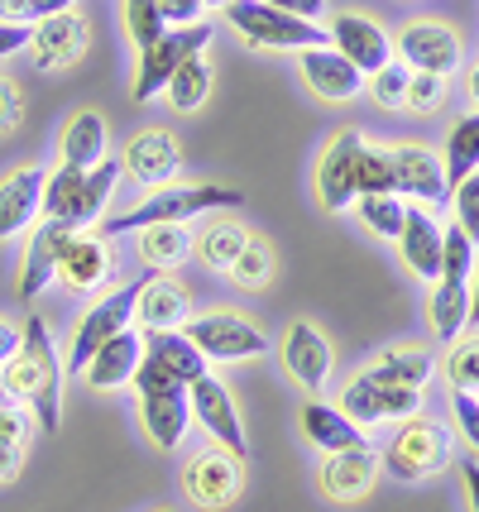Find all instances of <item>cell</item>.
Listing matches in <instances>:
<instances>
[{
	"mask_svg": "<svg viewBox=\"0 0 479 512\" xmlns=\"http://www.w3.org/2000/svg\"><path fill=\"white\" fill-rule=\"evenodd\" d=\"M0 388H5V398H20L44 431H58V417H63V364H58L53 335H48L39 316L24 321L20 355L0 369Z\"/></svg>",
	"mask_w": 479,
	"mask_h": 512,
	"instance_id": "obj_1",
	"label": "cell"
},
{
	"mask_svg": "<svg viewBox=\"0 0 479 512\" xmlns=\"http://www.w3.org/2000/svg\"><path fill=\"white\" fill-rule=\"evenodd\" d=\"M245 206V192L235 187H211V182H159L149 187V197L135 201L130 211H120L101 225V235L115 240V235H130V230H149V225H187L202 221L211 211H235Z\"/></svg>",
	"mask_w": 479,
	"mask_h": 512,
	"instance_id": "obj_2",
	"label": "cell"
},
{
	"mask_svg": "<svg viewBox=\"0 0 479 512\" xmlns=\"http://www.w3.org/2000/svg\"><path fill=\"white\" fill-rule=\"evenodd\" d=\"M379 460H384V469L398 484H422V479L441 474V469L456 460V436H451V426H441L417 412L408 422H398V431L388 436Z\"/></svg>",
	"mask_w": 479,
	"mask_h": 512,
	"instance_id": "obj_3",
	"label": "cell"
},
{
	"mask_svg": "<svg viewBox=\"0 0 479 512\" xmlns=\"http://www.w3.org/2000/svg\"><path fill=\"white\" fill-rule=\"evenodd\" d=\"M230 29L250 48H274V53H302V48L326 44V29L317 20L288 15L269 0H230L226 5Z\"/></svg>",
	"mask_w": 479,
	"mask_h": 512,
	"instance_id": "obj_4",
	"label": "cell"
},
{
	"mask_svg": "<svg viewBox=\"0 0 479 512\" xmlns=\"http://www.w3.org/2000/svg\"><path fill=\"white\" fill-rule=\"evenodd\" d=\"M206 44H211V29H206L202 20L173 24L163 39H154L149 48H139V67H135V87H130V96H135L139 106L159 101L163 91H168V82H173V72H178L187 58L206 53Z\"/></svg>",
	"mask_w": 479,
	"mask_h": 512,
	"instance_id": "obj_5",
	"label": "cell"
},
{
	"mask_svg": "<svg viewBox=\"0 0 479 512\" xmlns=\"http://www.w3.org/2000/svg\"><path fill=\"white\" fill-rule=\"evenodd\" d=\"M187 340L202 350L211 364H240V359H259L269 355V335L259 331L254 321L235 312H206V316H192L183 326Z\"/></svg>",
	"mask_w": 479,
	"mask_h": 512,
	"instance_id": "obj_6",
	"label": "cell"
},
{
	"mask_svg": "<svg viewBox=\"0 0 479 512\" xmlns=\"http://www.w3.org/2000/svg\"><path fill=\"white\" fill-rule=\"evenodd\" d=\"M360 154H365V134L360 130L331 134V144L321 149V163H317L321 211H331V216L355 211V201H360Z\"/></svg>",
	"mask_w": 479,
	"mask_h": 512,
	"instance_id": "obj_7",
	"label": "cell"
},
{
	"mask_svg": "<svg viewBox=\"0 0 479 512\" xmlns=\"http://www.w3.org/2000/svg\"><path fill=\"white\" fill-rule=\"evenodd\" d=\"M187 402H192V422L211 436V446L230 450L235 460L250 455V436H245V422H240V407H235L230 388L211 369L197 383H187Z\"/></svg>",
	"mask_w": 479,
	"mask_h": 512,
	"instance_id": "obj_8",
	"label": "cell"
},
{
	"mask_svg": "<svg viewBox=\"0 0 479 512\" xmlns=\"http://www.w3.org/2000/svg\"><path fill=\"white\" fill-rule=\"evenodd\" d=\"M139 288H144V278H139V283H130V288L111 292V297H101L96 307H87V312H82L77 331H72V350H68V369H72V374H82V369L92 364L96 350H101L111 335H120L125 326H130V316H135V307H139Z\"/></svg>",
	"mask_w": 479,
	"mask_h": 512,
	"instance_id": "obj_9",
	"label": "cell"
},
{
	"mask_svg": "<svg viewBox=\"0 0 479 512\" xmlns=\"http://www.w3.org/2000/svg\"><path fill=\"white\" fill-rule=\"evenodd\" d=\"M77 225L58 221V216H44V221L29 230V249H24L20 264V302H39L53 283H58V268H63V254H68Z\"/></svg>",
	"mask_w": 479,
	"mask_h": 512,
	"instance_id": "obj_10",
	"label": "cell"
},
{
	"mask_svg": "<svg viewBox=\"0 0 479 512\" xmlns=\"http://www.w3.org/2000/svg\"><path fill=\"white\" fill-rule=\"evenodd\" d=\"M393 48L398 58L412 67V72H436V77H456L465 53H460V34L441 20H412L393 34Z\"/></svg>",
	"mask_w": 479,
	"mask_h": 512,
	"instance_id": "obj_11",
	"label": "cell"
},
{
	"mask_svg": "<svg viewBox=\"0 0 479 512\" xmlns=\"http://www.w3.org/2000/svg\"><path fill=\"white\" fill-rule=\"evenodd\" d=\"M92 44V29L77 10H63L53 20H39L29 29V63L39 72H68L72 63H82V53Z\"/></svg>",
	"mask_w": 479,
	"mask_h": 512,
	"instance_id": "obj_12",
	"label": "cell"
},
{
	"mask_svg": "<svg viewBox=\"0 0 479 512\" xmlns=\"http://www.w3.org/2000/svg\"><path fill=\"white\" fill-rule=\"evenodd\" d=\"M297 72H302V82L317 91L326 106H345V101H355V96L365 91V72L350 63L336 44L302 48V53H297Z\"/></svg>",
	"mask_w": 479,
	"mask_h": 512,
	"instance_id": "obj_13",
	"label": "cell"
},
{
	"mask_svg": "<svg viewBox=\"0 0 479 512\" xmlns=\"http://www.w3.org/2000/svg\"><path fill=\"white\" fill-rule=\"evenodd\" d=\"M388 158H393V182L398 192L412 201H436L451 197V182H446V158L427 149V144H388Z\"/></svg>",
	"mask_w": 479,
	"mask_h": 512,
	"instance_id": "obj_14",
	"label": "cell"
},
{
	"mask_svg": "<svg viewBox=\"0 0 479 512\" xmlns=\"http://www.w3.org/2000/svg\"><path fill=\"white\" fill-rule=\"evenodd\" d=\"M278 359H283V369L293 374V383H302L307 393L326 388L331 369H336V355H331L326 335H321L312 321H293V326L283 331V340H278Z\"/></svg>",
	"mask_w": 479,
	"mask_h": 512,
	"instance_id": "obj_15",
	"label": "cell"
},
{
	"mask_svg": "<svg viewBox=\"0 0 479 512\" xmlns=\"http://www.w3.org/2000/svg\"><path fill=\"white\" fill-rule=\"evenodd\" d=\"M331 44L341 48L350 63L360 67L365 77H374L384 63H393V34H388L379 20H369V15H355V10H341V15H331Z\"/></svg>",
	"mask_w": 479,
	"mask_h": 512,
	"instance_id": "obj_16",
	"label": "cell"
},
{
	"mask_svg": "<svg viewBox=\"0 0 479 512\" xmlns=\"http://www.w3.org/2000/svg\"><path fill=\"white\" fill-rule=\"evenodd\" d=\"M139 422L144 436L154 441V450H178L192 426V402H187V383H163L139 393Z\"/></svg>",
	"mask_w": 479,
	"mask_h": 512,
	"instance_id": "obj_17",
	"label": "cell"
},
{
	"mask_svg": "<svg viewBox=\"0 0 479 512\" xmlns=\"http://www.w3.org/2000/svg\"><path fill=\"white\" fill-rule=\"evenodd\" d=\"M135 321L139 331H183L192 321V292L168 278V273H144V288H139V307H135Z\"/></svg>",
	"mask_w": 479,
	"mask_h": 512,
	"instance_id": "obj_18",
	"label": "cell"
},
{
	"mask_svg": "<svg viewBox=\"0 0 479 512\" xmlns=\"http://www.w3.org/2000/svg\"><path fill=\"white\" fill-rule=\"evenodd\" d=\"M183 489H187V498L202 503V508H230L235 493H240V460L221 446L192 455V465H187V474H183Z\"/></svg>",
	"mask_w": 479,
	"mask_h": 512,
	"instance_id": "obj_19",
	"label": "cell"
},
{
	"mask_svg": "<svg viewBox=\"0 0 479 512\" xmlns=\"http://www.w3.org/2000/svg\"><path fill=\"white\" fill-rule=\"evenodd\" d=\"M178 168H183V149L178 139L163 130H144L125 144V158H120V173L139 187H159V182H178Z\"/></svg>",
	"mask_w": 479,
	"mask_h": 512,
	"instance_id": "obj_20",
	"label": "cell"
},
{
	"mask_svg": "<svg viewBox=\"0 0 479 512\" xmlns=\"http://www.w3.org/2000/svg\"><path fill=\"white\" fill-rule=\"evenodd\" d=\"M379 474H384V460H379L369 446H355V450L326 455L317 484H321V493L336 498V503H360V498L379 484Z\"/></svg>",
	"mask_w": 479,
	"mask_h": 512,
	"instance_id": "obj_21",
	"label": "cell"
},
{
	"mask_svg": "<svg viewBox=\"0 0 479 512\" xmlns=\"http://www.w3.org/2000/svg\"><path fill=\"white\" fill-rule=\"evenodd\" d=\"M44 178V168H15L0 178V240H15L44 216Z\"/></svg>",
	"mask_w": 479,
	"mask_h": 512,
	"instance_id": "obj_22",
	"label": "cell"
},
{
	"mask_svg": "<svg viewBox=\"0 0 479 512\" xmlns=\"http://www.w3.org/2000/svg\"><path fill=\"white\" fill-rule=\"evenodd\" d=\"M111 273H115V254H111V240L96 230V235H72V245L68 254H63V268H58V278L68 283L72 292H96V288H106L111 283Z\"/></svg>",
	"mask_w": 479,
	"mask_h": 512,
	"instance_id": "obj_23",
	"label": "cell"
},
{
	"mask_svg": "<svg viewBox=\"0 0 479 512\" xmlns=\"http://www.w3.org/2000/svg\"><path fill=\"white\" fill-rule=\"evenodd\" d=\"M144 331H125L120 335H111L101 350L92 355V364L82 369L87 374V383H92L96 393H111V388H125V383H135V369L144 364Z\"/></svg>",
	"mask_w": 479,
	"mask_h": 512,
	"instance_id": "obj_24",
	"label": "cell"
},
{
	"mask_svg": "<svg viewBox=\"0 0 479 512\" xmlns=\"http://www.w3.org/2000/svg\"><path fill=\"white\" fill-rule=\"evenodd\" d=\"M297 422H302V436L321 450V455H336V450H355V446H369L365 441V426L350 422L341 412V402H321V398H307L302 402V412H297Z\"/></svg>",
	"mask_w": 479,
	"mask_h": 512,
	"instance_id": "obj_25",
	"label": "cell"
},
{
	"mask_svg": "<svg viewBox=\"0 0 479 512\" xmlns=\"http://www.w3.org/2000/svg\"><path fill=\"white\" fill-rule=\"evenodd\" d=\"M441 240H446V230H441L422 206H408V221H403V235H398V254H403V264H408L417 278H427V283L441 278Z\"/></svg>",
	"mask_w": 479,
	"mask_h": 512,
	"instance_id": "obj_26",
	"label": "cell"
},
{
	"mask_svg": "<svg viewBox=\"0 0 479 512\" xmlns=\"http://www.w3.org/2000/svg\"><path fill=\"white\" fill-rule=\"evenodd\" d=\"M106 158H111V130H106L101 111H77L68 120V130H63V163L96 168Z\"/></svg>",
	"mask_w": 479,
	"mask_h": 512,
	"instance_id": "obj_27",
	"label": "cell"
},
{
	"mask_svg": "<svg viewBox=\"0 0 479 512\" xmlns=\"http://www.w3.org/2000/svg\"><path fill=\"white\" fill-rule=\"evenodd\" d=\"M427 321L441 335V345H456L465 326H470V283H451V278H436L432 297H427Z\"/></svg>",
	"mask_w": 479,
	"mask_h": 512,
	"instance_id": "obj_28",
	"label": "cell"
},
{
	"mask_svg": "<svg viewBox=\"0 0 479 512\" xmlns=\"http://www.w3.org/2000/svg\"><path fill=\"white\" fill-rule=\"evenodd\" d=\"M144 345H149V355L159 359L178 383H197L206 374V364H211V359L187 340V331H149L144 335Z\"/></svg>",
	"mask_w": 479,
	"mask_h": 512,
	"instance_id": "obj_29",
	"label": "cell"
},
{
	"mask_svg": "<svg viewBox=\"0 0 479 512\" xmlns=\"http://www.w3.org/2000/svg\"><path fill=\"white\" fill-rule=\"evenodd\" d=\"M245 240H250V230H245L240 221H211L192 235V254H197L206 268L226 273V268L235 264V254L245 249Z\"/></svg>",
	"mask_w": 479,
	"mask_h": 512,
	"instance_id": "obj_30",
	"label": "cell"
},
{
	"mask_svg": "<svg viewBox=\"0 0 479 512\" xmlns=\"http://www.w3.org/2000/svg\"><path fill=\"white\" fill-rule=\"evenodd\" d=\"M135 249L154 273H163V268H178L192 254V230L187 225H149V230H139Z\"/></svg>",
	"mask_w": 479,
	"mask_h": 512,
	"instance_id": "obj_31",
	"label": "cell"
},
{
	"mask_svg": "<svg viewBox=\"0 0 479 512\" xmlns=\"http://www.w3.org/2000/svg\"><path fill=\"white\" fill-rule=\"evenodd\" d=\"M355 216H360V225H365L369 235H379V240H393V245H398L403 221H408V206H403L398 192H360Z\"/></svg>",
	"mask_w": 479,
	"mask_h": 512,
	"instance_id": "obj_32",
	"label": "cell"
},
{
	"mask_svg": "<svg viewBox=\"0 0 479 512\" xmlns=\"http://www.w3.org/2000/svg\"><path fill=\"white\" fill-rule=\"evenodd\" d=\"M436 359L427 350H384V355L369 364V379L379 383H403V388H427Z\"/></svg>",
	"mask_w": 479,
	"mask_h": 512,
	"instance_id": "obj_33",
	"label": "cell"
},
{
	"mask_svg": "<svg viewBox=\"0 0 479 512\" xmlns=\"http://www.w3.org/2000/svg\"><path fill=\"white\" fill-rule=\"evenodd\" d=\"M211 77H216V72H211V63H206V53L187 58V63L173 72L168 91H163V96H168V106H173V111H183V115L187 111H202L206 96H211Z\"/></svg>",
	"mask_w": 479,
	"mask_h": 512,
	"instance_id": "obj_34",
	"label": "cell"
},
{
	"mask_svg": "<svg viewBox=\"0 0 479 512\" xmlns=\"http://www.w3.org/2000/svg\"><path fill=\"white\" fill-rule=\"evenodd\" d=\"M82 187H87V168H72V163H58L44 178V216H58V221L77 225V201H82ZM82 230V225H77Z\"/></svg>",
	"mask_w": 479,
	"mask_h": 512,
	"instance_id": "obj_35",
	"label": "cell"
},
{
	"mask_svg": "<svg viewBox=\"0 0 479 512\" xmlns=\"http://www.w3.org/2000/svg\"><path fill=\"white\" fill-rule=\"evenodd\" d=\"M341 412L350 417V422H360L365 431H369V426H379V422H388L384 383L369 379V369H365V374H355V379L345 383V393H341Z\"/></svg>",
	"mask_w": 479,
	"mask_h": 512,
	"instance_id": "obj_36",
	"label": "cell"
},
{
	"mask_svg": "<svg viewBox=\"0 0 479 512\" xmlns=\"http://www.w3.org/2000/svg\"><path fill=\"white\" fill-rule=\"evenodd\" d=\"M475 168H479V111L460 115L456 125H451V134H446V182L456 187Z\"/></svg>",
	"mask_w": 479,
	"mask_h": 512,
	"instance_id": "obj_37",
	"label": "cell"
},
{
	"mask_svg": "<svg viewBox=\"0 0 479 512\" xmlns=\"http://www.w3.org/2000/svg\"><path fill=\"white\" fill-rule=\"evenodd\" d=\"M226 278L235 283V288H245V292L269 288V278H274V245H269V240H259V235H250L245 249L235 254V264L226 268Z\"/></svg>",
	"mask_w": 479,
	"mask_h": 512,
	"instance_id": "obj_38",
	"label": "cell"
},
{
	"mask_svg": "<svg viewBox=\"0 0 479 512\" xmlns=\"http://www.w3.org/2000/svg\"><path fill=\"white\" fill-rule=\"evenodd\" d=\"M115 182H120V163H115V158L87 168V187H82V201H77V225H82V230L106 216V206H111V197H115Z\"/></svg>",
	"mask_w": 479,
	"mask_h": 512,
	"instance_id": "obj_39",
	"label": "cell"
},
{
	"mask_svg": "<svg viewBox=\"0 0 479 512\" xmlns=\"http://www.w3.org/2000/svg\"><path fill=\"white\" fill-rule=\"evenodd\" d=\"M408 82H412V67L403 63V58L384 63L374 77H369V96H374V106H384V111H403V106H408Z\"/></svg>",
	"mask_w": 479,
	"mask_h": 512,
	"instance_id": "obj_40",
	"label": "cell"
},
{
	"mask_svg": "<svg viewBox=\"0 0 479 512\" xmlns=\"http://www.w3.org/2000/svg\"><path fill=\"white\" fill-rule=\"evenodd\" d=\"M441 278H451V283H470V278H475V240H470L460 225H446V240H441Z\"/></svg>",
	"mask_w": 479,
	"mask_h": 512,
	"instance_id": "obj_41",
	"label": "cell"
},
{
	"mask_svg": "<svg viewBox=\"0 0 479 512\" xmlns=\"http://www.w3.org/2000/svg\"><path fill=\"white\" fill-rule=\"evenodd\" d=\"M125 34H130V44L149 48L154 39L168 34V20H163L159 0H125Z\"/></svg>",
	"mask_w": 479,
	"mask_h": 512,
	"instance_id": "obj_42",
	"label": "cell"
},
{
	"mask_svg": "<svg viewBox=\"0 0 479 512\" xmlns=\"http://www.w3.org/2000/svg\"><path fill=\"white\" fill-rule=\"evenodd\" d=\"M446 379L451 393H479V335L456 340V350L446 355Z\"/></svg>",
	"mask_w": 479,
	"mask_h": 512,
	"instance_id": "obj_43",
	"label": "cell"
},
{
	"mask_svg": "<svg viewBox=\"0 0 479 512\" xmlns=\"http://www.w3.org/2000/svg\"><path fill=\"white\" fill-rule=\"evenodd\" d=\"M360 192H398L393 158H388L384 144H365V154H360Z\"/></svg>",
	"mask_w": 479,
	"mask_h": 512,
	"instance_id": "obj_44",
	"label": "cell"
},
{
	"mask_svg": "<svg viewBox=\"0 0 479 512\" xmlns=\"http://www.w3.org/2000/svg\"><path fill=\"white\" fill-rule=\"evenodd\" d=\"M451 206H456V225L479 245V168L451 187Z\"/></svg>",
	"mask_w": 479,
	"mask_h": 512,
	"instance_id": "obj_45",
	"label": "cell"
},
{
	"mask_svg": "<svg viewBox=\"0 0 479 512\" xmlns=\"http://www.w3.org/2000/svg\"><path fill=\"white\" fill-rule=\"evenodd\" d=\"M72 5H77V0H0V20L39 24V20H53V15L72 10Z\"/></svg>",
	"mask_w": 479,
	"mask_h": 512,
	"instance_id": "obj_46",
	"label": "cell"
},
{
	"mask_svg": "<svg viewBox=\"0 0 479 512\" xmlns=\"http://www.w3.org/2000/svg\"><path fill=\"white\" fill-rule=\"evenodd\" d=\"M441 101H446V77H436V72H412V82H408V106H403V111L432 115Z\"/></svg>",
	"mask_w": 479,
	"mask_h": 512,
	"instance_id": "obj_47",
	"label": "cell"
},
{
	"mask_svg": "<svg viewBox=\"0 0 479 512\" xmlns=\"http://www.w3.org/2000/svg\"><path fill=\"white\" fill-rule=\"evenodd\" d=\"M451 417H456V431L479 455V393H451Z\"/></svg>",
	"mask_w": 479,
	"mask_h": 512,
	"instance_id": "obj_48",
	"label": "cell"
},
{
	"mask_svg": "<svg viewBox=\"0 0 479 512\" xmlns=\"http://www.w3.org/2000/svg\"><path fill=\"white\" fill-rule=\"evenodd\" d=\"M34 412H29V407H0V446H29V431H34Z\"/></svg>",
	"mask_w": 479,
	"mask_h": 512,
	"instance_id": "obj_49",
	"label": "cell"
},
{
	"mask_svg": "<svg viewBox=\"0 0 479 512\" xmlns=\"http://www.w3.org/2000/svg\"><path fill=\"white\" fill-rule=\"evenodd\" d=\"M24 120V96L10 77H0V134H10Z\"/></svg>",
	"mask_w": 479,
	"mask_h": 512,
	"instance_id": "obj_50",
	"label": "cell"
},
{
	"mask_svg": "<svg viewBox=\"0 0 479 512\" xmlns=\"http://www.w3.org/2000/svg\"><path fill=\"white\" fill-rule=\"evenodd\" d=\"M202 5H206V0H159V10H163V20H168V29H173V24H197Z\"/></svg>",
	"mask_w": 479,
	"mask_h": 512,
	"instance_id": "obj_51",
	"label": "cell"
},
{
	"mask_svg": "<svg viewBox=\"0 0 479 512\" xmlns=\"http://www.w3.org/2000/svg\"><path fill=\"white\" fill-rule=\"evenodd\" d=\"M29 29H34V24H10V20H0V58H15L20 48H29Z\"/></svg>",
	"mask_w": 479,
	"mask_h": 512,
	"instance_id": "obj_52",
	"label": "cell"
},
{
	"mask_svg": "<svg viewBox=\"0 0 479 512\" xmlns=\"http://www.w3.org/2000/svg\"><path fill=\"white\" fill-rule=\"evenodd\" d=\"M20 340H24V331H20V326H15V321H5V316H0V369H5V364H10V359L20 355Z\"/></svg>",
	"mask_w": 479,
	"mask_h": 512,
	"instance_id": "obj_53",
	"label": "cell"
},
{
	"mask_svg": "<svg viewBox=\"0 0 479 512\" xmlns=\"http://www.w3.org/2000/svg\"><path fill=\"white\" fill-rule=\"evenodd\" d=\"M278 10H288V15H302V20H321L326 15V0H269Z\"/></svg>",
	"mask_w": 479,
	"mask_h": 512,
	"instance_id": "obj_54",
	"label": "cell"
},
{
	"mask_svg": "<svg viewBox=\"0 0 479 512\" xmlns=\"http://www.w3.org/2000/svg\"><path fill=\"white\" fill-rule=\"evenodd\" d=\"M460 484H465L470 512H479V460H460Z\"/></svg>",
	"mask_w": 479,
	"mask_h": 512,
	"instance_id": "obj_55",
	"label": "cell"
},
{
	"mask_svg": "<svg viewBox=\"0 0 479 512\" xmlns=\"http://www.w3.org/2000/svg\"><path fill=\"white\" fill-rule=\"evenodd\" d=\"M20 460H24L20 446H0V484H10L20 474Z\"/></svg>",
	"mask_w": 479,
	"mask_h": 512,
	"instance_id": "obj_56",
	"label": "cell"
},
{
	"mask_svg": "<svg viewBox=\"0 0 479 512\" xmlns=\"http://www.w3.org/2000/svg\"><path fill=\"white\" fill-rule=\"evenodd\" d=\"M465 96L475 101V111H479V63L470 67V72H465Z\"/></svg>",
	"mask_w": 479,
	"mask_h": 512,
	"instance_id": "obj_57",
	"label": "cell"
},
{
	"mask_svg": "<svg viewBox=\"0 0 479 512\" xmlns=\"http://www.w3.org/2000/svg\"><path fill=\"white\" fill-rule=\"evenodd\" d=\"M470 326H479V268H475V288H470Z\"/></svg>",
	"mask_w": 479,
	"mask_h": 512,
	"instance_id": "obj_58",
	"label": "cell"
},
{
	"mask_svg": "<svg viewBox=\"0 0 479 512\" xmlns=\"http://www.w3.org/2000/svg\"><path fill=\"white\" fill-rule=\"evenodd\" d=\"M206 5H221V10H226V5H230V0H206Z\"/></svg>",
	"mask_w": 479,
	"mask_h": 512,
	"instance_id": "obj_59",
	"label": "cell"
},
{
	"mask_svg": "<svg viewBox=\"0 0 479 512\" xmlns=\"http://www.w3.org/2000/svg\"><path fill=\"white\" fill-rule=\"evenodd\" d=\"M0 398H5V388H0Z\"/></svg>",
	"mask_w": 479,
	"mask_h": 512,
	"instance_id": "obj_60",
	"label": "cell"
}]
</instances>
